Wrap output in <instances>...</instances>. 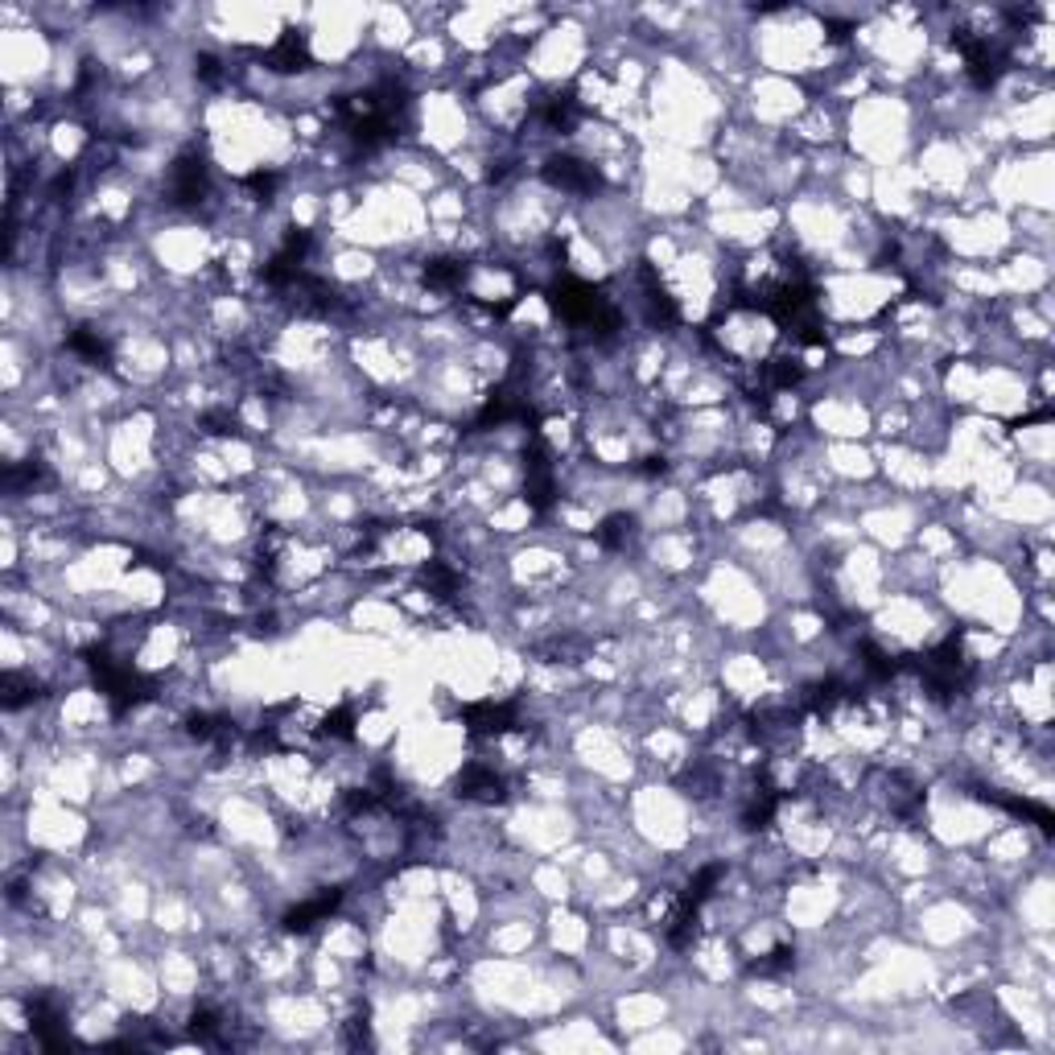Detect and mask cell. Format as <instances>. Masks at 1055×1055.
<instances>
[{"label":"cell","instance_id":"cell-1","mask_svg":"<svg viewBox=\"0 0 1055 1055\" xmlns=\"http://www.w3.org/2000/svg\"><path fill=\"white\" fill-rule=\"evenodd\" d=\"M553 305L573 330H586V338H598V343L619 330V310L610 305V297L577 277H561L553 285Z\"/></svg>","mask_w":1055,"mask_h":1055},{"label":"cell","instance_id":"cell-2","mask_svg":"<svg viewBox=\"0 0 1055 1055\" xmlns=\"http://www.w3.org/2000/svg\"><path fill=\"white\" fill-rule=\"evenodd\" d=\"M952 42L961 46V54H965V71H969V79H973L977 87H990V83L1006 71V46H1002L998 38H985V33H969V29H961V33H952Z\"/></svg>","mask_w":1055,"mask_h":1055},{"label":"cell","instance_id":"cell-3","mask_svg":"<svg viewBox=\"0 0 1055 1055\" xmlns=\"http://www.w3.org/2000/svg\"><path fill=\"white\" fill-rule=\"evenodd\" d=\"M544 174H549V182L561 186L565 194H590L598 186V169L586 161H573V157H557Z\"/></svg>","mask_w":1055,"mask_h":1055},{"label":"cell","instance_id":"cell-4","mask_svg":"<svg viewBox=\"0 0 1055 1055\" xmlns=\"http://www.w3.org/2000/svg\"><path fill=\"white\" fill-rule=\"evenodd\" d=\"M169 190H174L178 202H198L202 194H207V165H202L198 157H182V161L174 165Z\"/></svg>","mask_w":1055,"mask_h":1055},{"label":"cell","instance_id":"cell-5","mask_svg":"<svg viewBox=\"0 0 1055 1055\" xmlns=\"http://www.w3.org/2000/svg\"><path fill=\"white\" fill-rule=\"evenodd\" d=\"M338 899H343V891H322L318 899L293 907V911L285 915V928H289V932H310L318 920H326V915L338 907Z\"/></svg>","mask_w":1055,"mask_h":1055},{"label":"cell","instance_id":"cell-6","mask_svg":"<svg viewBox=\"0 0 1055 1055\" xmlns=\"http://www.w3.org/2000/svg\"><path fill=\"white\" fill-rule=\"evenodd\" d=\"M462 796H474V800H499L503 796V779L495 775V767H483V763H470L462 771Z\"/></svg>","mask_w":1055,"mask_h":1055},{"label":"cell","instance_id":"cell-7","mask_svg":"<svg viewBox=\"0 0 1055 1055\" xmlns=\"http://www.w3.org/2000/svg\"><path fill=\"white\" fill-rule=\"evenodd\" d=\"M425 281H429L433 289H441V293L462 289V281H466V264H462V260H433V264H425Z\"/></svg>","mask_w":1055,"mask_h":1055},{"label":"cell","instance_id":"cell-8","mask_svg":"<svg viewBox=\"0 0 1055 1055\" xmlns=\"http://www.w3.org/2000/svg\"><path fill=\"white\" fill-rule=\"evenodd\" d=\"M268 66H272V71H301V66H305V42L297 38V33H285V38L277 42V50L268 54Z\"/></svg>","mask_w":1055,"mask_h":1055},{"label":"cell","instance_id":"cell-9","mask_svg":"<svg viewBox=\"0 0 1055 1055\" xmlns=\"http://www.w3.org/2000/svg\"><path fill=\"white\" fill-rule=\"evenodd\" d=\"M631 536V520L627 516H610L602 528H598V544H606V549H623Z\"/></svg>","mask_w":1055,"mask_h":1055},{"label":"cell","instance_id":"cell-10","mask_svg":"<svg viewBox=\"0 0 1055 1055\" xmlns=\"http://www.w3.org/2000/svg\"><path fill=\"white\" fill-rule=\"evenodd\" d=\"M351 722H355V718H351V709H334V713H326V718H322V734H326V738H351V734H355Z\"/></svg>","mask_w":1055,"mask_h":1055},{"label":"cell","instance_id":"cell-11","mask_svg":"<svg viewBox=\"0 0 1055 1055\" xmlns=\"http://www.w3.org/2000/svg\"><path fill=\"white\" fill-rule=\"evenodd\" d=\"M788 965H792V948H775V952H767L763 961H755L751 969L755 973H784Z\"/></svg>","mask_w":1055,"mask_h":1055}]
</instances>
